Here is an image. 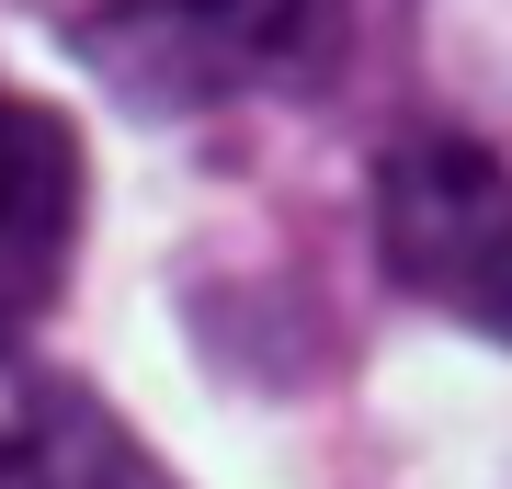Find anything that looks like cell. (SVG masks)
Instances as JSON below:
<instances>
[{"label":"cell","instance_id":"6da1fadb","mask_svg":"<svg viewBox=\"0 0 512 489\" xmlns=\"http://www.w3.org/2000/svg\"><path fill=\"white\" fill-rule=\"evenodd\" d=\"M69 35L137 114H217L330 91L353 46V0H103Z\"/></svg>","mask_w":512,"mask_h":489},{"label":"cell","instance_id":"7a4b0ae2","mask_svg":"<svg viewBox=\"0 0 512 489\" xmlns=\"http://www.w3.org/2000/svg\"><path fill=\"white\" fill-rule=\"evenodd\" d=\"M376 262L433 319L512 353V171L456 126H421L376 160Z\"/></svg>","mask_w":512,"mask_h":489},{"label":"cell","instance_id":"3957f363","mask_svg":"<svg viewBox=\"0 0 512 489\" xmlns=\"http://www.w3.org/2000/svg\"><path fill=\"white\" fill-rule=\"evenodd\" d=\"M80 205H92V160L57 103L0 91V353H23L69 296L80 262Z\"/></svg>","mask_w":512,"mask_h":489},{"label":"cell","instance_id":"277c9868","mask_svg":"<svg viewBox=\"0 0 512 489\" xmlns=\"http://www.w3.org/2000/svg\"><path fill=\"white\" fill-rule=\"evenodd\" d=\"M0 489H183L148 455V433H126L92 387L46 376L23 387L12 421H0Z\"/></svg>","mask_w":512,"mask_h":489}]
</instances>
